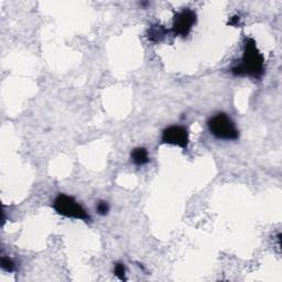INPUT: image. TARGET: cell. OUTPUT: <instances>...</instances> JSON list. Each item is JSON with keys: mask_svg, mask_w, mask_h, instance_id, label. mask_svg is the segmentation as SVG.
Instances as JSON below:
<instances>
[{"mask_svg": "<svg viewBox=\"0 0 282 282\" xmlns=\"http://www.w3.org/2000/svg\"><path fill=\"white\" fill-rule=\"evenodd\" d=\"M207 126L209 132L217 139L237 140L239 138V131L236 128L235 123L225 112H220L209 118Z\"/></svg>", "mask_w": 282, "mask_h": 282, "instance_id": "cell-2", "label": "cell"}, {"mask_svg": "<svg viewBox=\"0 0 282 282\" xmlns=\"http://www.w3.org/2000/svg\"><path fill=\"white\" fill-rule=\"evenodd\" d=\"M131 159L137 166H145L149 162V154L146 148L138 147L131 151Z\"/></svg>", "mask_w": 282, "mask_h": 282, "instance_id": "cell-7", "label": "cell"}, {"mask_svg": "<svg viewBox=\"0 0 282 282\" xmlns=\"http://www.w3.org/2000/svg\"><path fill=\"white\" fill-rule=\"evenodd\" d=\"M53 207L56 213L67 218H75L84 222H89L91 220L87 212L73 196L59 194L53 202Z\"/></svg>", "mask_w": 282, "mask_h": 282, "instance_id": "cell-3", "label": "cell"}, {"mask_svg": "<svg viewBox=\"0 0 282 282\" xmlns=\"http://www.w3.org/2000/svg\"><path fill=\"white\" fill-rule=\"evenodd\" d=\"M196 24V13L194 10L190 8H183L174 16L172 32L178 37L185 38L193 29Z\"/></svg>", "mask_w": 282, "mask_h": 282, "instance_id": "cell-4", "label": "cell"}, {"mask_svg": "<svg viewBox=\"0 0 282 282\" xmlns=\"http://www.w3.org/2000/svg\"><path fill=\"white\" fill-rule=\"evenodd\" d=\"M2 267H3V269L7 272H12L16 269L15 263H13L10 258H7V257L2 258Z\"/></svg>", "mask_w": 282, "mask_h": 282, "instance_id": "cell-8", "label": "cell"}, {"mask_svg": "<svg viewBox=\"0 0 282 282\" xmlns=\"http://www.w3.org/2000/svg\"><path fill=\"white\" fill-rule=\"evenodd\" d=\"M162 143L168 145L178 146L182 149H187L189 146V132L185 127L170 126L162 132Z\"/></svg>", "mask_w": 282, "mask_h": 282, "instance_id": "cell-5", "label": "cell"}, {"mask_svg": "<svg viewBox=\"0 0 282 282\" xmlns=\"http://www.w3.org/2000/svg\"><path fill=\"white\" fill-rule=\"evenodd\" d=\"M228 25L229 26H234V27H237L241 25V17L239 16H234V17H231L228 21Z\"/></svg>", "mask_w": 282, "mask_h": 282, "instance_id": "cell-11", "label": "cell"}, {"mask_svg": "<svg viewBox=\"0 0 282 282\" xmlns=\"http://www.w3.org/2000/svg\"><path fill=\"white\" fill-rule=\"evenodd\" d=\"M96 210H97V213L100 214V215H102V216L107 215V214H108V212H109V205H108V203H107V202H105V201H101L100 203L97 204Z\"/></svg>", "mask_w": 282, "mask_h": 282, "instance_id": "cell-9", "label": "cell"}, {"mask_svg": "<svg viewBox=\"0 0 282 282\" xmlns=\"http://www.w3.org/2000/svg\"><path fill=\"white\" fill-rule=\"evenodd\" d=\"M115 274H116V277L118 279H121V280H126V277H125V274H126V268L123 264L121 263H118L115 265V270H114Z\"/></svg>", "mask_w": 282, "mask_h": 282, "instance_id": "cell-10", "label": "cell"}, {"mask_svg": "<svg viewBox=\"0 0 282 282\" xmlns=\"http://www.w3.org/2000/svg\"><path fill=\"white\" fill-rule=\"evenodd\" d=\"M168 30L165 26L159 25V24H154L149 27V29L147 30V39L151 43H160L165 40L167 37Z\"/></svg>", "mask_w": 282, "mask_h": 282, "instance_id": "cell-6", "label": "cell"}, {"mask_svg": "<svg viewBox=\"0 0 282 282\" xmlns=\"http://www.w3.org/2000/svg\"><path fill=\"white\" fill-rule=\"evenodd\" d=\"M230 72L235 76H249L260 80L266 72L265 58L258 50L256 41L252 38L244 40V51L241 63L232 66Z\"/></svg>", "mask_w": 282, "mask_h": 282, "instance_id": "cell-1", "label": "cell"}]
</instances>
